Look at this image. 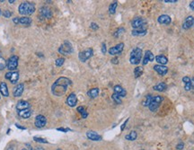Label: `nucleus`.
Listing matches in <instances>:
<instances>
[{"instance_id": "f257e3e1", "label": "nucleus", "mask_w": 194, "mask_h": 150, "mask_svg": "<svg viewBox=\"0 0 194 150\" xmlns=\"http://www.w3.org/2000/svg\"><path fill=\"white\" fill-rule=\"evenodd\" d=\"M72 85V81L67 77H61L55 81L51 86V92L55 96H63L67 91V88Z\"/></svg>"}, {"instance_id": "f03ea898", "label": "nucleus", "mask_w": 194, "mask_h": 150, "mask_svg": "<svg viewBox=\"0 0 194 150\" xmlns=\"http://www.w3.org/2000/svg\"><path fill=\"white\" fill-rule=\"evenodd\" d=\"M35 11V5L31 2H22L18 7L19 14L22 15H30Z\"/></svg>"}, {"instance_id": "7ed1b4c3", "label": "nucleus", "mask_w": 194, "mask_h": 150, "mask_svg": "<svg viewBox=\"0 0 194 150\" xmlns=\"http://www.w3.org/2000/svg\"><path fill=\"white\" fill-rule=\"evenodd\" d=\"M142 57V50L140 48L134 49L130 53L129 57V62L132 65H138L141 60Z\"/></svg>"}, {"instance_id": "20e7f679", "label": "nucleus", "mask_w": 194, "mask_h": 150, "mask_svg": "<svg viewBox=\"0 0 194 150\" xmlns=\"http://www.w3.org/2000/svg\"><path fill=\"white\" fill-rule=\"evenodd\" d=\"M18 56H12L10 57L7 61V68H8L10 71H15L18 67Z\"/></svg>"}, {"instance_id": "39448f33", "label": "nucleus", "mask_w": 194, "mask_h": 150, "mask_svg": "<svg viewBox=\"0 0 194 150\" xmlns=\"http://www.w3.org/2000/svg\"><path fill=\"white\" fill-rule=\"evenodd\" d=\"M59 52L62 55H68L71 54L73 52V47L72 44L69 42H64L63 44H62L60 47L59 48Z\"/></svg>"}, {"instance_id": "423d86ee", "label": "nucleus", "mask_w": 194, "mask_h": 150, "mask_svg": "<svg viewBox=\"0 0 194 150\" xmlns=\"http://www.w3.org/2000/svg\"><path fill=\"white\" fill-rule=\"evenodd\" d=\"M164 98L160 95H156V96H154L153 99H152V102L151 103L149 104V106H148V108H149V110L151 112H156V110L158 109L159 105L161 104V102H163Z\"/></svg>"}, {"instance_id": "0eeeda50", "label": "nucleus", "mask_w": 194, "mask_h": 150, "mask_svg": "<svg viewBox=\"0 0 194 150\" xmlns=\"http://www.w3.org/2000/svg\"><path fill=\"white\" fill-rule=\"evenodd\" d=\"M93 54H94V50H93V49L88 48V49H86V50H84L81 51V52L78 54L79 60L82 61V62H85L87 59H89L90 57L93 56Z\"/></svg>"}, {"instance_id": "6e6552de", "label": "nucleus", "mask_w": 194, "mask_h": 150, "mask_svg": "<svg viewBox=\"0 0 194 150\" xmlns=\"http://www.w3.org/2000/svg\"><path fill=\"white\" fill-rule=\"evenodd\" d=\"M5 77L8 79L12 84H16L19 80V72L17 71H9L5 74Z\"/></svg>"}, {"instance_id": "1a4fd4ad", "label": "nucleus", "mask_w": 194, "mask_h": 150, "mask_svg": "<svg viewBox=\"0 0 194 150\" xmlns=\"http://www.w3.org/2000/svg\"><path fill=\"white\" fill-rule=\"evenodd\" d=\"M131 25L134 29H139L142 27H145L146 25V20L142 17H136L135 19L131 22Z\"/></svg>"}, {"instance_id": "9d476101", "label": "nucleus", "mask_w": 194, "mask_h": 150, "mask_svg": "<svg viewBox=\"0 0 194 150\" xmlns=\"http://www.w3.org/2000/svg\"><path fill=\"white\" fill-rule=\"evenodd\" d=\"M46 123H47V119L44 115H42V114L37 115L35 118V122H34V124H35L37 128H39V129L43 128V127L46 125Z\"/></svg>"}, {"instance_id": "9b49d317", "label": "nucleus", "mask_w": 194, "mask_h": 150, "mask_svg": "<svg viewBox=\"0 0 194 150\" xmlns=\"http://www.w3.org/2000/svg\"><path fill=\"white\" fill-rule=\"evenodd\" d=\"M124 49V43H119L116 46H114V47L109 49V54L111 55H118V54H121L122 52V50Z\"/></svg>"}, {"instance_id": "f8f14e48", "label": "nucleus", "mask_w": 194, "mask_h": 150, "mask_svg": "<svg viewBox=\"0 0 194 150\" xmlns=\"http://www.w3.org/2000/svg\"><path fill=\"white\" fill-rule=\"evenodd\" d=\"M67 103L68 106L75 107L77 105V95L74 93L70 94L67 98Z\"/></svg>"}, {"instance_id": "ddd939ff", "label": "nucleus", "mask_w": 194, "mask_h": 150, "mask_svg": "<svg viewBox=\"0 0 194 150\" xmlns=\"http://www.w3.org/2000/svg\"><path fill=\"white\" fill-rule=\"evenodd\" d=\"M194 26V17L193 16H188L185 19L183 24H182V28L184 30H188V29H191V27Z\"/></svg>"}, {"instance_id": "4468645a", "label": "nucleus", "mask_w": 194, "mask_h": 150, "mask_svg": "<svg viewBox=\"0 0 194 150\" xmlns=\"http://www.w3.org/2000/svg\"><path fill=\"white\" fill-rule=\"evenodd\" d=\"M157 22L159 24H164V25H168L171 24V22H172V19H171V17L167 15H162L158 17Z\"/></svg>"}, {"instance_id": "2eb2a0df", "label": "nucleus", "mask_w": 194, "mask_h": 150, "mask_svg": "<svg viewBox=\"0 0 194 150\" xmlns=\"http://www.w3.org/2000/svg\"><path fill=\"white\" fill-rule=\"evenodd\" d=\"M154 69H155V71H156L159 75H161V76H164V75H166L168 72V67L164 65H155L154 66Z\"/></svg>"}, {"instance_id": "dca6fc26", "label": "nucleus", "mask_w": 194, "mask_h": 150, "mask_svg": "<svg viewBox=\"0 0 194 150\" xmlns=\"http://www.w3.org/2000/svg\"><path fill=\"white\" fill-rule=\"evenodd\" d=\"M40 14L43 17H45L46 19H50L52 17V12H51V10L46 7H41V9H40Z\"/></svg>"}, {"instance_id": "f3484780", "label": "nucleus", "mask_w": 194, "mask_h": 150, "mask_svg": "<svg viewBox=\"0 0 194 150\" xmlns=\"http://www.w3.org/2000/svg\"><path fill=\"white\" fill-rule=\"evenodd\" d=\"M154 59H155V56H154V54L152 53V51L150 50H146L145 52V56H144V59H143V61H142V63H143V65H146L149 61H154Z\"/></svg>"}, {"instance_id": "a211bd4d", "label": "nucleus", "mask_w": 194, "mask_h": 150, "mask_svg": "<svg viewBox=\"0 0 194 150\" xmlns=\"http://www.w3.org/2000/svg\"><path fill=\"white\" fill-rule=\"evenodd\" d=\"M113 91H114V94H116L121 98V97H125V96H126V94H127L126 90H125L121 85H115L113 87Z\"/></svg>"}, {"instance_id": "6ab92c4d", "label": "nucleus", "mask_w": 194, "mask_h": 150, "mask_svg": "<svg viewBox=\"0 0 194 150\" xmlns=\"http://www.w3.org/2000/svg\"><path fill=\"white\" fill-rule=\"evenodd\" d=\"M24 84H18L14 89V93H13L14 96L15 97H20L22 94V93H24Z\"/></svg>"}, {"instance_id": "aec40b11", "label": "nucleus", "mask_w": 194, "mask_h": 150, "mask_svg": "<svg viewBox=\"0 0 194 150\" xmlns=\"http://www.w3.org/2000/svg\"><path fill=\"white\" fill-rule=\"evenodd\" d=\"M86 137L89 139L93 141H100L102 140V136H100L98 133H96L94 131H87L86 132Z\"/></svg>"}, {"instance_id": "412c9836", "label": "nucleus", "mask_w": 194, "mask_h": 150, "mask_svg": "<svg viewBox=\"0 0 194 150\" xmlns=\"http://www.w3.org/2000/svg\"><path fill=\"white\" fill-rule=\"evenodd\" d=\"M30 107V104L29 102L24 101V100H21L19 101L18 102H17L16 104V109L17 111H22V110H26V109H29Z\"/></svg>"}, {"instance_id": "4be33fe9", "label": "nucleus", "mask_w": 194, "mask_h": 150, "mask_svg": "<svg viewBox=\"0 0 194 150\" xmlns=\"http://www.w3.org/2000/svg\"><path fill=\"white\" fill-rule=\"evenodd\" d=\"M0 93H1V94L5 97L9 96V91H8L7 83H5V82L0 83Z\"/></svg>"}, {"instance_id": "5701e85b", "label": "nucleus", "mask_w": 194, "mask_h": 150, "mask_svg": "<svg viewBox=\"0 0 194 150\" xmlns=\"http://www.w3.org/2000/svg\"><path fill=\"white\" fill-rule=\"evenodd\" d=\"M146 34V29L145 27H142L139 29H134L132 31L133 36H144Z\"/></svg>"}, {"instance_id": "b1692460", "label": "nucleus", "mask_w": 194, "mask_h": 150, "mask_svg": "<svg viewBox=\"0 0 194 150\" xmlns=\"http://www.w3.org/2000/svg\"><path fill=\"white\" fill-rule=\"evenodd\" d=\"M18 115L22 119H29L32 115V111L30 109L22 110V111H18Z\"/></svg>"}, {"instance_id": "393cba45", "label": "nucleus", "mask_w": 194, "mask_h": 150, "mask_svg": "<svg viewBox=\"0 0 194 150\" xmlns=\"http://www.w3.org/2000/svg\"><path fill=\"white\" fill-rule=\"evenodd\" d=\"M155 59H156V62L158 63V65H164V66L165 64H167V62H168V59L164 55H158L155 57Z\"/></svg>"}, {"instance_id": "a878e982", "label": "nucleus", "mask_w": 194, "mask_h": 150, "mask_svg": "<svg viewBox=\"0 0 194 150\" xmlns=\"http://www.w3.org/2000/svg\"><path fill=\"white\" fill-rule=\"evenodd\" d=\"M153 88H154V90L158 91V92H164L167 89V85L164 82H161V83H159L156 85H154Z\"/></svg>"}, {"instance_id": "bb28decb", "label": "nucleus", "mask_w": 194, "mask_h": 150, "mask_svg": "<svg viewBox=\"0 0 194 150\" xmlns=\"http://www.w3.org/2000/svg\"><path fill=\"white\" fill-rule=\"evenodd\" d=\"M99 93H100V90L99 88H92V89H90L88 92H87V94L90 98H96L97 96L99 95Z\"/></svg>"}, {"instance_id": "cd10ccee", "label": "nucleus", "mask_w": 194, "mask_h": 150, "mask_svg": "<svg viewBox=\"0 0 194 150\" xmlns=\"http://www.w3.org/2000/svg\"><path fill=\"white\" fill-rule=\"evenodd\" d=\"M32 22V19L30 17H21L19 19V24L22 25H29Z\"/></svg>"}, {"instance_id": "c85d7f7f", "label": "nucleus", "mask_w": 194, "mask_h": 150, "mask_svg": "<svg viewBox=\"0 0 194 150\" xmlns=\"http://www.w3.org/2000/svg\"><path fill=\"white\" fill-rule=\"evenodd\" d=\"M77 112L81 114V116L83 119H85V118H87L88 116V112H86V110H85V108L84 106H79L77 107Z\"/></svg>"}, {"instance_id": "c756f323", "label": "nucleus", "mask_w": 194, "mask_h": 150, "mask_svg": "<svg viewBox=\"0 0 194 150\" xmlns=\"http://www.w3.org/2000/svg\"><path fill=\"white\" fill-rule=\"evenodd\" d=\"M137 137H138V134H137V132L135 130H132L129 134L125 136V138H126V139H128V140L133 141V140H136L137 139Z\"/></svg>"}, {"instance_id": "7c9ffc66", "label": "nucleus", "mask_w": 194, "mask_h": 150, "mask_svg": "<svg viewBox=\"0 0 194 150\" xmlns=\"http://www.w3.org/2000/svg\"><path fill=\"white\" fill-rule=\"evenodd\" d=\"M143 72H144V69H143V67H135V69H134V76H135V77L136 78L139 77L141 75L143 74Z\"/></svg>"}, {"instance_id": "2f4dec72", "label": "nucleus", "mask_w": 194, "mask_h": 150, "mask_svg": "<svg viewBox=\"0 0 194 150\" xmlns=\"http://www.w3.org/2000/svg\"><path fill=\"white\" fill-rule=\"evenodd\" d=\"M152 99H153V96L152 95H150V94H147L146 97H145V99H144V101L142 102V104H143L144 106H149V104L151 103V102H152Z\"/></svg>"}, {"instance_id": "473e14b6", "label": "nucleus", "mask_w": 194, "mask_h": 150, "mask_svg": "<svg viewBox=\"0 0 194 150\" xmlns=\"http://www.w3.org/2000/svg\"><path fill=\"white\" fill-rule=\"evenodd\" d=\"M117 5H118V3L117 2H112L110 7H109V13L111 15H114L116 12V8H117Z\"/></svg>"}, {"instance_id": "72a5a7b5", "label": "nucleus", "mask_w": 194, "mask_h": 150, "mask_svg": "<svg viewBox=\"0 0 194 150\" xmlns=\"http://www.w3.org/2000/svg\"><path fill=\"white\" fill-rule=\"evenodd\" d=\"M7 67V61L2 56H0V70H4Z\"/></svg>"}, {"instance_id": "f704fd0d", "label": "nucleus", "mask_w": 194, "mask_h": 150, "mask_svg": "<svg viewBox=\"0 0 194 150\" xmlns=\"http://www.w3.org/2000/svg\"><path fill=\"white\" fill-rule=\"evenodd\" d=\"M124 32H125V29L124 28H122V27H121V28H119V29H117L116 30V32H114V37H119L121 35V34H123L124 33Z\"/></svg>"}, {"instance_id": "c9c22d12", "label": "nucleus", "mask_w": 194, "mask_h": 150, "mask_svg": "<svg viewBox=\"0 0 194 150\" xmlns=\"http://www.w3.org/2000/svg\"><path fill=\"white\" fill-rule=\"evenodd\" d=\"M112 100L115 102L116 103H118V104H121V103L122 102H121V97H119V95H117L116 94H113L112 95Z\"/></svg>"}, {"instance_id": "e433bc0d", "label": "nucleus", "mask_w": 194, "mask_h": 150, "mask_svg": "<svg viewBox=\"0 0 194 150\" xmlns=\"http://www.w3.org/2000/svg\"><path fill=\"white\" fill-rule=\"evenodd\" d=\"M64 62H65V59H63V57H59V59H56V61H55V65H56L57 67H61V66H63Z\"/></svg>"}, {"instance_id": "4c0bfd02", "label": "nucleus", "mask_w": 194, "mask_h": 150, "mask_svg": "<svg viewBox=\"0 0 194 150\" xmlns=\"http://www.w3.org/2000/svg\"><path fill=\"white\" fill-rule=\"evenodd\" d=\"M33 140L36 141V142H39V143H44V144H47L48 141L45 139V138H42V137H33Z\"/></svg>"}, {"instance_id": "58836bf2", "label": "nucleus", "mask_w": 194, "mask_h": 150, "mask_svg": "<svg viewBox=\"0 0 194 150\" xmlns=\"http://www.w3.org/2000/svg\"><path fill=\"white\" fill-rule=\"evenodd\" d=\"M3 15H4V17H5V18H9V17H11V15H12V13H11L9 10H5L3 13Z\"/></svg>"}, {"instance_id": "ea45409f", "label": "nucleus", "mask_w": 194, "mask_h": 150, "mask_svg": "<svg viewBox=\"0 0 194 150\" xmlns=\"http://www.w3.org/2000/svg\"><path fill=\"white\" fill-rule=\"evenodd\" d=\"M106 52H107L106 44H105V42H102V54H106Z\"/></svg>"}, {"instance_id": "a19ab883", "label": "nucleus", "mask_w": 194, "mask_h": 150, "mask_svg": "<svg viewBox=\"0 0 194 150\" xmlns=\"http://www.w3.org/2000/svg\"><path fill=\"white\" fill-rule=\"evenodd\" d=\"M91 29L94 31H97L99 29V26L97 24H95V22H92V24H91Z\"/></svg>"}, {"instance_id": "79ce46f5", "label": "nucleus", "mask_w": 194, "mask_h": 150, "mask_svg": "<svg viewBox=\"0 0 194 150\" xmlns=\"http://www.w3.org/2000/svg\"><path fill=\"white\" fill-rule=\"evenodd\" d=\"M183 147H184V144L182 143V142L179 143L178 145L176 146V149H178V150H181V149H183Z\"/></svg>"}, {"instance_id": "37998d69", "label": "nucleus", "mask_w": 194, "mask_h": 150, "mask_svg": "<svg viewBox=\"0 0 194 150\" xmlns=\"http://www.w3.org/2000/svg\"><path fill=\"white\" fill-rule=\"evenodd\" d=\"M182 82H183L184 84H188L191 82V78L189 77H184L183 78H182Z\"/></svg>"}, {"instance_id": "c03bdc74", "label": "nucleus", "mask_w": 194, "mask_h": 150, "mask_svg": "<svg viewBox=\"0 0 194 150\" xmlns=\"http://www.w3.org/2000/svg\"><path fill=\"white\" fill-rule=\"evenodd\" d=\"M59 131H62V132H67V131H70V129H65V128H58L57 129Z\"/></svg>"}, {"instance_id": "a18cd8bd", "label": "nucleus", "mask_w": 194, "mask_h": 150, "mask_svg": "<svg viewBox=\"0 0 194 150\" xmlns=\"http://www.w3.org/2000/svg\"><path fill=\"white\" fill-rule=\"evenodd\" d=\"M129 119L128 118V119H127V120H125V122H124V123H123V124L121 125V130H123L125 129V127H126V124L128 123V122H129Z\"/></svg>"}, {"instance_id": "49530a36", "label": "nucleus", "mask_w": 194, "mask_h": 150, "mask_svg": "<svg viewBox=\"0 0 194 150\" xmlns=\"http://www.w3.org/2000/svg\"><path fill=\"white\" fill-rule=\"evenodd\" d=\"M19 19L20 18H18V17H15V18L13 19V22H15V24H19Z\"/></svg>"}, {"instance_id": "de8ad7c7", "label": "nucleus", "mask_w": 194, "mask_h": 150, "mask_svg": "<svg viewBox=\"0 0 194 150\" xmlns=\"http://www.w3.org/2000/svg\"><path fill=\"white\" fill-rule=\"evenodd\" d=\"M112 62L113 63V64H118L119 61H118V57H113V59H112Z\"/></svg>"}, {"instance_id": "09e8293b", "label": "nucleus", "mask_w": 194, "mask_h": 150, "mask_svg": "<svg viewBox=\"0 0 194 150\" xmlns=\"http://www.w3.org/2000/svg\"><path fill=\"white\" fill-rule=\"evenodd\" d=\"M191 89H194V77L191 79Z\"/></svg>"}, {"instance_id": "8fccbe9b", "label": "nucleus", "mask_w": 194, "mask_h": 150, "mask_svg": "<svg viewBox=\"0 0 194 150\" xmlns=\"http://www.w3.org/2000/svg\"><path fill=\"white\" fill-rule=\"evenodd\" d=\"M165 3H176L177 0H164Z\"/></svg>"}, {"instance_id": "3c124183", "label": "nucleus", "mask_w": 194, "mask_h": 150, "mask_svg": "<svg viewBox=\"0 0 194 150\" xmlns=\"http://www.w3.org/2000/svg\"><path fill=\"white\" fill-rule=\"evenodd\" d=\"M190 7H191V10L194 11V1H191V2L190 3Z\"/></svg>"}, {"instance_id": "603ef678", "label": "nucleus", "mask_w": 194, "mask_h": 150, "mask_svg": "<svg viewBox=\"0 0 194 150\" xmlns=\"http://www.w3.org/2000/svg\"><path fill=\"white\" fill-rule=\"evenodd\" d=\"M15 126L17 127V128H18V129H20V130H25V128H24V127H22V126H20L19 124H15Z\"/></svg>"}, {"instance_id": "864d4df0", "label": "nucleus", "mask_w": 194, "mask_h": 150, "mask_svg": "<svg viewBox=\"0 0 194 150\" xmlns=\"http://www.w3.org/2000/svg\"><path fill=\"white\" fill-rule=\"evenodd\" d=\"M35 150H44V148L43 147H36V149Z\"/></svg>"}, {"instance_id": "5fc2aeb1", "label": "nucleus", "mask_w": 194, "mask_h": 150, "mask_svg": "<svg viewBox=\"0 0 194 150\" xmlns=\"http://www.w3.org/2000/svg\"><path fill=\"white\" fill-rule=\"evenodd\" d=\"M28 147H29V150H32V147H31V145H30V144H27V145H26Z\"/></svg>"}, {"instance_id": "6e6d98bb", "label": "nucleus", "mask_w": 194, "mask_h": 150, "mask_svg": "<svg viewBox=\"0 0 194 150\" xmlns=\"http://www.w3.org/2000/svg\"><path fill=\"white\" fill-rule=\"evenodd\" d=\"M14 2H15V0H9V3L10 4H13Z\"/></svg>"}, {"instance_id": "4d7b16f0", "label": "nucleus", "mask_w": 194, "mask_h": 150, "mask_svg": "<svg viewBox=\"0 0 194 150\" xmlns=\"http://www.w3.org/2000/svg\"><path fill=\"white\" fill-rule=\"evenodd\" d=\"M0 15H1V9H0Z\"/></svg>"}, {"instance_id": "13d9d810", "label": "nucleus", "mask_w": 194, "mask_h": 150, "mask_svg": "<svg viewBox=\"0 0 194 150\" xmlns=\"http://www.w3.org/2000/svg\"><path fill=\"white\" fill-rule=\"evenodd\" d=\"M57 150H62V149H60V148H59V149H57Z\"/></svg>"}, {"instance_id": "bf43d9fd", "label": "nucleus", "mask_w": 194, "mask_h": 150, "mask_svg": "<svg viewBox=\"0 0 194 150\" xmlns=\"http://www.w3.org/2000/svg\"><path fill=\"white\" fill-rule=\"evenodd\" d=\"M22 150H26V149H25V148H24V149H22Z\"/></svg>"}, {"instance_id": "052dcab7", "label": "nucleus", "mask_w": 194, "mask_h": 150, "mask_svg": "<svg viewBox=\"0 0 194 150\" xmlns=\"http://www.w3.org/2000/svg\"><path fill=\"white\" fill-rule=\"evenodd\" d=\"M142 150H143V149H142Z\"/></svg>"}]
</instances>
